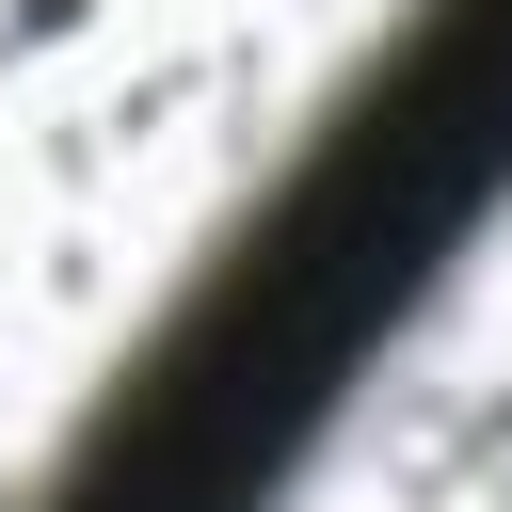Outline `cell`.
<instances>
[{
	"mask_svg": "<svg viewBox=\"0 0 512 512\" xmlns=\"http://www.w3.org/2000/svg\"><path fill=\"white\" fill-rule=\"evenodd\" d=\"M416 352H432V336H416ZM432 368H448V352H432ZM448 384H464V368H448ZM464 400H480V384H464ZM480 416H496V400H480ZM496 432H512V416H496Z\"/></svg>",
	"mask_w": 512,
	"mask_h": 512,
	"instance_id": "obj_1",
	"label": "cell"
}]
</instances>
